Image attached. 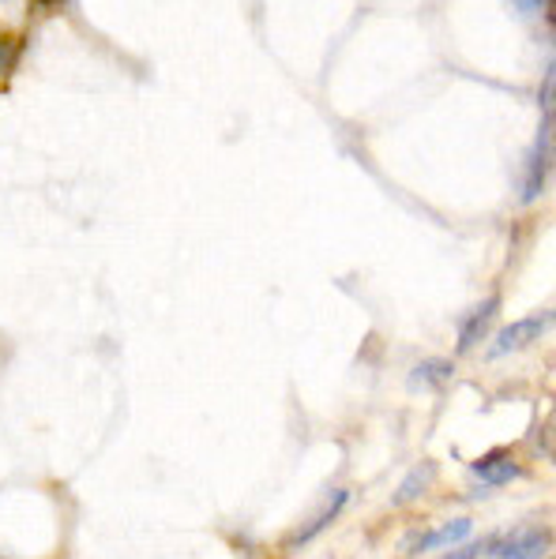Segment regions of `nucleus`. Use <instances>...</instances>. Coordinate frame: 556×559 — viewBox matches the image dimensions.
<instances>
[{"instance_id": "nucleus-1", "label": "nucleus", "mask_w": 556, "mask_h": 559, "mask_svg": "<svg viewBox=\"0 0 556 559\" xmlns=\"http://www.w3.org/2000/svg\"><path fill=\"white\" fill-rule=\"evenodd\" d=\"M553 326H556V312H553V308H545V312H534V316H523V320L500 326V331H493V342H489V349H485V360H500V357L519 354V349L534 346L537 338H545Z\"/></svg>"}, {"instance_id": "nucleus-2", "label": "nucleus", "mask_w": 556, "mask_h": 559, "mask_svg": "<svg viewBox=\"0 0 556 559\" xmlns=\"http://www.w3.org/2000/svg\"><path fill=\"white\" fill-rule=\"evenodd\" d=\"M553 177H556V158H553V154H545L534 143V147L523 154V166H519V174H516V200H519V206H530V203L542 200V195L549 192Z\"/></svg>"}, {"instance_id": "nucleus-3", "label": "nucleus", "mask_w": 556, "mask_h": 559, "mask_svg": "<svg viewBox=\"0 0 556 559\" xmlns=\"http://www.w3.org/2000/svg\"><path fill=\"white\" fill-rule=\"evenodd\" d=\"M496 316H500V297L477 300V305L463 316V323H459L456 354H470V349L482 346V342L496 331Z\"/></svg>"}, {"instance_id": "nucleus-4", "label": "nucleus", "mask_w": 556, "mask_h": 559, "mask_svg": "<svg viewBox=\"0 0 556 559\" xmlns=\"http://www.w3.org/2000/svg\"><path fill=\"white\" fill-rule=\"evenodd\" d=\"M549 548V530L542 526H523L508 537H493L489 559H542Z\"/></svg>"}, {"instance_id": "nucleus-5", "label": "nucleus", "mask_w": 556, "mask_h": 559, "mask_svg": "<svg viewBox=\"0 0 556 559\" xmlns=\"http://www.w3.org/2000/svg\"><path fill=\"white\" fill-rule=\"evenodd\" d=\"M470 473H474V480L482 488H496V485H511V480L523 477V466H519L508 451H493V454H485V459H477L474 466H470Z\"/></svg>"}, {"instance_id": "nucleus-6", "label": "nucleus", "mask_w": 556, "mask_h": 559, "mask_svg": "<svg viewBox=\"0 0 556 559\" xmlns=\"http://www.w3.org/2000/svg\"><path fill=\"white\" fill-rule=\"evenodd\" d=\"M346 503H350V492H346V488H335V492L328 496V503H323V507H316V514H312V519L305 522V526L297 530L294 537H289V548H301V545H309V540L316 537V533H320V530H328L331 522L339 519V514H342V507H346Z\"/></svg>"}, {"instance_id": "nucleus-7", "label": "nucleus", "mask_w": 556, "mask_h": 559, "mask_svg": "<svg viewBox=\"0 0 556 559\" xmlns=\"http://www.w3.org/2000/svg\"><path fill=\"white\" fill-rule=\"evenodd\" d=\"M470 533H474V526H470L466 519H456V522H448V526L425 533V537L417 540L410 552L422 556V552H436V548H451V545H459V540H470Z\"/></svg>"}, {"instance_id": "nucleus-8", "label": "nucleus", "mask_w": 556, "mask_h": 559, "mask_svg": "<svg viewBox=\"0 0 556 559\" xmlns=\"http://www.w3.org/2000/svg\"><path fill=\"white\" fill-rule=\"evenodd\" d=\"M451 372H456L451 360H436V357L422 360V365L410 372V386H414V391H443L451 380Z\"/></svg>"}, {"instance_id": "nucleus-9", "label": "nucleus", "mask_w": 556, "mask_h": 559, "mask_svg": "<svg viewBox=\"0 0 556 559\" xmlns=\"http://www.w3.org/2000/svg\"><path fill=\"white\" fill-rule=\"evenodd\" d=\"M20 53H23V41L0 38V87H8V80H12V72H15V64H20Z\"/></svg>"}, {"instance_id": "nucleus-10", "label": "nucleus", "mask_w": 556, "mask_h": 559, "mask_svg": "<svg viewBox=\"0 0 556 559\" xmlns=\"http://www.w3.org/2000/svg\"><path fill=\"white\" fill-rule=\"evenodd\" d=\"M537 106H542V114H556V53L545 64L542 87H537Z\"/></svg>"}, {"instance_id": "nucleus-11", "label": "nucleus", "mask_w": 556, "mask_h": 559, "mask_svg": "<svg viewBox=\"0 0 556 559\" xmlns=\"http://www.w3.org/2000/svg\"><path fill=\"white\" fill-rule=\"evenodd\" d=\"M534 143H537V147H542L545 154H553V158H556V114H542V124H537Z\"/></svg>"}, {"instance_id": "nucleus-12", "label": "nucleus", "mask_w": 556, "mask_h": 559, "mask_svg": "<svg viewBox=\"0 0 556 559\" xmlns=\"http://www.w3.org/2000/svg\"><path fill=\"white\" fill-rule=\"evenodd\" d=\"M477 552H482V545H466V548H459V552H451L443 559H477Z\"/></svg>"}]
</instances>
